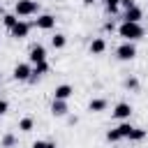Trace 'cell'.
I'll list each match as a JSON object with an SVG mask.
<instances>
[{
    "instance_id": "4316f807",
    "label": "cell",
    "mask_w": 148,
    "mask_h": 148,
    "mask_svg": "<svg viewBox=\"0 0 148 148\" xmlns=\"http://www.w3.org/2000/svg\"><path fill=\"white\" fill-rule=\"evenodd\" d=\"M97 0H83V5H95Z\"/></svg>"
},
{
    "instance_id": "7402d4cb",
    "label": "cell",
    "mask_w": 148,
    "mask_h": 148,
    "mask_svg": "<svg viewBox=\"0 0 148 148\" xmlns=\"http://www.w3.org/2000/svg\"><path fill=\"white\" fill-rule=\"evenodd\" d=\"M32 148H56V143L53 141H35Z\"/></svg>"
},
{
    "instance_id": "ba28073f",
    "label": "cell",
    "mask_w": 148,
    "mask_h": 148,
    "mask_svg": "<svg viewBox=\"0 0 148 148\" xmlns=\"http://www.w3.org/2000/svg\"><path fill=\"white\" fill-rule=\"evenodd\" d=\"M130 116H132V106H130L127 102L116 104V109H113V118H118V120H127Z\"/></svg>"
},
{
    "instance_id": "8fae6325",
    "label": "cell",
    "mask_w": 148,
    "mask_h": 148,
    "mask_svg": "<svg viewBox=\"0 0 148 148\" xmlns=\"http://www.w3.org/2000/svg\"><path fill=\"white\" fill-rule=\"evenodd\" d=\"M69 109H67V99H53V104H51V113L53 116H65Z\"/></svg>"
},
{
    "instance_id": "52a82bcc",
    "label": "cell",
    "mask_w": 148,
    "mask_h": 148,
    "mask_svg": "<svg viewBox=\"0 0 148 148\" xmlns=\"http://www.w3.org/2000/svg\"><path fill=\"white\" fill-rule=\"evenodd\" d=\"M28 58H30V62H32V65L44 62V60H46V49H44L42 44H37V46H32V49H30V56H28Z\"/></svg>"
},
{
    "instance_id": "6da1fadb",
    "label": "cell",
    "mask_w": 148,
    "mask_h": 148,
    "mask_svg": "<svg viewBox=\"0 0 148 148\" xmlns=\"http://www.w3.org/2000/svg\"><path fill=\"white\" fill-rule=\"evenodd\" d=\"M118 35L125 39V42H136L143 37V28L141 23H132V21H123L118 25Z\"/></svg>"
},
{
    "instance_id": "4fadbf2b",
    "label": "cell",
    "mask_w": 148,
    "mask_h": 148,
    "mask_svg": "<svg viewBox=\"0 0 148 148\" xmlns=\"http://www.w3.org/2000/svg\"><path fill=\"white\" fill-rule=\"evenodd\" d=\"M46 72H49V65H46V60H44V62H37V65H32V74H30V79L35 81L37 76L46 74Z\"/></svg>"
},
{
    "instance_id": "277c9868",
    "label": "cell",
    "mask_w": 148,
    "mask_h": 148,
    "mask_svg": "<svg viewBox=\"0 0 148 148\" xmlns=\"http://www.w3.org/2000/svg\"><path fill=\"white\" fill-rule=\"evenodd\" d=\"M14 79L16 81H30V74H32V67L28 65V62H18L16 67H14Z\"/></svg>"
},
{
    "instance_id": "5bb4252c",
    "label": "cell",
    "mask_w": 148,
    "mask_h": 148,
    "mask_svg": "<svg viewBox=\"0 0 148 148\" xmlns=\"http://www.w3.org/2000/svg\"><path fill=\"white\" fill-rule=\"evenodd\" d=\"M88 109L90 111H104L106 109V99H102V97H97V99H90V104H88Z\"/></svg>"
},
{
    "instance_id": "44dd1931",
    "label": "cell",
    "mask_w": 148,
    "mask_h": 148,
    "mask_svg": "<svg viewBox=\"0 0 148 148\" xmlns=\"http://www.w3.org/2000/svg\"><path fill=\"white\" fill-rule=\"evenodd\" d=\"M120 139H123V136H120L118 130H109V132H106V141H113V143H116V141H120Z\"/></svg>"
},
{
    "instance_id": "7c38bea8",
    "label": "cell",
    "mask_w": 148,
    "mask_h": 148,
    "mask_svg": "<svg viewBox=\"0 0 148 148\" xmlns=\"http://www.w3.org/2000/svg\"><path fill=\"white\" fill-rule=\"evenodd\" d=\"M104 49H106V42H104L102 37H95V39L90 42V53H92V56H99V53H104Z\"/></svg>"
},
{
    "instance_id": "d6986e66",
    "label": "cell",
    "mask_w": 148,
    "mask_h": 148,
    "mask_svg": "<svg viewBox=\"0 0 148 148\" xmlns=\"http://www.w3.org/2000/svg\"><path fill=\"white\" fill-rule=\"evenodd\" d=\"M116 130L120 132V136H123V139H127V136H130V132H132V125H130V123H120Z\"/></svg>"
},
{
    "instance_id": "3957f363",
    "label": "cell",
    "mask_w": 148,
    "mask_h": 148,
    "mask_svg": "<svg viewBox=\"0 0 148 148\" xmlns=\"http://www.w3.org/2000/svg\"><path fill=\"white\" fill-rule=\"evenodd\" d=\"M116 56H118L120 60H132V58L136 56V46H134L132 42H123V44L116 49Z\"/></svg>"
},
{
    "instance_id": "7a4b0ae2",
    "label": "cell",
    "mask_w": 148,
    "mask_h": 148,
    "mask_svg": "<svg viewBox=\"0 0 148 148\" xmlns=\"http://www.w3.org/2000/svg\"><path fill=\"white\" fill-rule=\"evenodd\" d=\"M14 12H16V16H30V14H37L39 12V5L35 0H16Z\"/></svg>"
},
{
    "instance_id": "ffe728a7",
    "label": "cell",
    "mask_w": 148,
    "mask_h": 148,
    "mask_svg": "<svg viewBox=\"0 0 148 148\" xmlns=\"http://www.w3.org/2000/svg\"><path fill=\"white\" fill-rule=\"evenodd\" d=\"M104 5H106V12L109 14H116L118 7H120V0H104Z\"/></svg>"
},
{
    "instance_id": "cb8c5ba5",
    "label": "cell",
    "mask_w": 148,
    "mask_h": 148,
    "mask_svg": "<svg viewBox=\"0 0 148 148\" xmlns=\"http://www.w3.org/2000/svg\"><path fill=\"white\" fill-rule=\"evenodd\" d=\"M7 109H9L7 99H0V116H5V113H7Z\"/></svg>"
},
{
    "instance_id": "484cf974",
    "label": "cell",
    "mask_w": 148,
    "mask_h": 148,
    "mask_svg": "<svg viewBox=\"0 0 148 148\" xmlns=\"http://www.w3.org/2000/svg\"><path fill=\"white\" fill-rule=\"evenodd\" d=\"M139 83H136V79H127V88H136Z\"/></svg>"
},
{
    "instance_id": "9a60e30c",
    "label": "cell",
    "mask_w": 148,
    "mask_h": 148,
    "mask_svg": "<svg viewBox=\"0 0 148 148\" xmlns=\"http://www.w3.org/2000/svg\"><path fill=\"white\" fill-rule=\"evenodd\" d=\"M51 44H53V49H62L67 44V37L60 35V32H56V37H51Z\"/></svg>"
},
{
    "instance_id": "e0dca14e",
    "label": "cell",
    "mask_w": 148,
    "mask_h": 148,
    "mask_svg": "<svg viewBox=\"0 0 148 148\" xmlns=\"http://www.w3.org/2000/svg\"><path fill=\"white\" fill-rule=\"evenodd\" d=\"M2 21H5V28H7V30H12V28H14V23L18 21V16H16V14H5V16H2Z\"/></svg>"
},
{
    "instance_id": "30bf717a",
    "label": "cell",
    "mask_w": 148,
    "mask_h": 148,
    "mask_svg": "<svg viewBox=\"0 0 148 148\" xmlns=\"http://www.w3.org/2000/svg\"><path fill=\"white\" fill-rule=\"evenodd\" d=\"M141 16H143L141 7H136V5H134V7L125 9V16H123V18H125V21H132V23H139V21H141Z\"/></svg>"
},
{
    "instance_id": "d4e9b609",
    "label": "cell",
    "mask_w": 148,
    "mask_h": 148,
    "mask_svg": "<svg viewBox=\"0 0 148 148\" xmlns=\"http://www.w3.org/2000/svg\"><path fill=\"white\" fill-rule=\"evenodd\" d=\"M120 5H123L125 9H130V7H134L136 2H134V0H120Z\"/></svg>"
},
{
    "instance_id": "2e32d148",
    "label": "cell",
    "mask_w": 148,
    "mask_h": 148,
    "mask_svg": "<svg viewBox=\"0 0 148 148\" xmlns=\"http://www.w3.org/2000/svg\"><path fill=\"white\" fill-rule=\"evenodd\" d=\"M143 136H146V130H141V127H132V132H130L127 139H130V141H141Z\"/></svg>"
},
{
    "instance_id": "9c48e42d",
    "label": "cell",
    "mask_w": 148,
    "mask_h": 148,
    "mask_svg": "<svg viewBox=\"0 0 148 148\" xmlns=\"http://www.w3.org/2000/svg\"><path fill=\"white\" fill-rule=\"evenodd\" d=\"M72 92H74V88H72L69 83H62V86H58V88L53 90V99H69Z\"/></svg>"
},
{
    "instance_id": "5b68a950",
    "label": "cell",
    "mask_w": 148,
    "mask_h": 148,
    "mask_svg": "<svg viewBox=\"0 0 148 148\" xmlns=\"http://www.w3.org/2000/svg\"><path fill=\"white\" fill-rule=\"evenodd\" d=\"M9 32H12V37H16V39H23V37H28V32H30V23H25V21H21V18H18Z\"/></svg>"
},
{
    "instance_id": "603a6c76",
    "label": "cell",
    "mask_w": 148,
    "mask_h": 148,
    "mask_svg": "<svg viewBox=\"0 0 148 148\" xmlns=\"http://www.w3.org/2000/svg\"><path fill=\"white\" fill-rule=\"evenodd\" d=\"M14 134H5V139H2V148H9V146H14Z\"/></svg>"
},
{
    "instance_id": "8992f818",
    "label": "cell",
    "mask_w": 148,
    "mask_h": 148,
    "mask_svg": "<svg viewBox=\"0 0 148 148\" xmlns=\"http://www.w3.org/2000/svg\"><path fill=\"white\" fill-rule=\"evenodd\" d=\"M35 25H37L39 30H51V28L56 25V16H51V14H42V16L35 18Z\"/></svg>"
},
{
    "instance_id": "83f0119b",
    "label": "cell",
    "mask_w": 148,
    "mask_h": 148,
    "mask_svg": "<svg viewBox=\"0 0 148 148\" xmlns=\"http://www.w3.org/2000/svg\"><path fill=\"white\" fill-rule=\"evenodd\" d=\"M0 148H2V146H0Z\"/></svg>"
},
{
    "instance_id": "ac0fdd59",
    "label": "cell",
    "mask_w": 148,
    "mask_h": 148,
    "mask_svg": "<svg viewBox=\"0 0 148 148\" xmlns=\"http://www.w3.org/2000/svg\"><path fill=\"white\" fill-rule=\"evenodd\" d=\"M32 127H35V123H32V118H23V120L18 123V130H21V132H30Z\"/></svg>"
}]
</instances>
